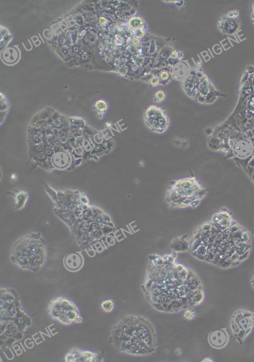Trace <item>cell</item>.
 I'll return each mask as SVG.
<instances>
[{"label":"cell","mask_w":254,"mask_h":362,"mask_svg":"<svg viewBox=\"0 0 254 362\" xmlns=\"http://www.w3.org/2000/svg\"><path fill=\"white\" fill-rule=\"evenodd\" d=\"M175 260L173 255L150 257L141 288L148 303L158 312H179L201 305L205 298L197 274Z\"/></svg>","instance_id":"obj_1"},{"label":"cell","mask_w":254,"mask_h":362,"mask_svg":"<svg viewBox=\"0 0 254 362\" xmlns=\"http://www.w3.org/2000/svg\"><path fill=\"white\" fill-rule=\"evenodd\" d=\"M250 234L226 210L214 214L200 226L189 246L197 259L222 269L237 267L249 257Z\"/></svg>","instance_id":"obj_2"},{"label":"cell","mask_w":254,"mask_h":362,"mask_svg":"<svg viewBox=\"0 0 254 362\" xmlns=\"http://www.w3.org/2000/svg\"><path fill=\"white\" fill-rule=\"evenodd\" d=\"M109 342L119 352L135 357L152 355L158 347L154 325L148 318L139 314L121 317L112 328Z\"/></svg>","instance_id":"obj_3"},{"label":"cell","mask_w":254,"mask_h":362,"mask_svg":"<svg viewBox=\"0 0 254 362\" xmlns=\"http://www.w3.org/2000/svg\"><path fill=\"white\" fill-rule=\"evenodd\" d=\"M206 194V190L192 176L175 180L166 192V199L176 207H196Z\"/></svg>","instance_id":"obj_4"},{"label":"cell","mask_w":254,"mask_h":362,"mask_svg":"<svg viewBox=\"0 0 254 362\" xmlns=\"http://www.w3.org/2000/svg\"><path fill=\"white\" fill-rule=\"evenodd\" d=\"M47 258L46 248L40 241H20L12 248L10 261L20 269L36 272L44 265Z\"/></svg>","instance_id":"obj_5"},{"label":"cell","mask_w":254,"mask_h":362,"mask_svg":"<svg viewBox=\"0 0 254 362\" xmlns=\"http://www.w3.org/2000/svg\"><path fill=\"white\" fill-rule=\"evenodd\" d=\"M47 311L51 319L63 326L81 324L83 322L77 306L65 296H58L50 300Z\"/></svg>","instance_id":"obj_6"},{"label":"cell","mask_w":254,"mask_h":362,"mask_svg":"<svg viewBox=\"0 0 254 362\" xmlns=\"http://www.w3.org/2000/svg\"><path fill=\"white\" fill-rule=\"evenodd\" d=\"M229 327L235 340L242 344L254 328V311L247 309L237 310L232 315Z\"/></svg>","instance_id":"obj_7"},{"label":"cell","mask_w":254,"mask_h":362,"mask_svg":"<svg viewBox=\"0 0 254 362\" xmlns=\"http://www.w3.org/2000/svg\"><path fill=\"white\" fill-rule=\"evenodd\" d=\"M145 126L152 133L162 135L169 129L170 125L169 117L165 110L156 105L147 106L143 113Z\"/></svg>","instance_id":"obj_8"},{"label":"cell","mask_w":254,"mask_h":362,"mask_svg":"<svg viewBox=\"0 0 254 362\" xmlns=\"http://www.w3.org/2000/svg\"><path fill=\"white\" fill-rule=\"evenodd\" d=\"M65 362H103V356L98 352L80 349L78 347L70 348L64 355Z\"/></svg>","instance_id":"obj_9"},{"label":"cell","mask_w":254,"mask_h":362,"mask_svg":"<svg viewBox=\"0 0 254 362\" xmlns=\"http://www.w3.org/2000/svg\"><path fill=\"white\" fill-rule=\"evenodd\" d=\"M230 339V336L227 328L212 330L207 336L208 344L212 348L216 350H221L226 347Z\"/></svg>","instance_id":"obj_10"},{"label":"cell","mask_w":254,"mask_h":362,"mask_svg":"<svg viewBox=\"0 0 254 362\" xmlns=\"http://www.w3.org/2000/svg\"><path fill=\"white\" fill-rule=\"evenodd\" d=\"M63 263L66 269L70 272H76L82 267L83 260L80 254L71 253L65 256Z\"/></svg>","instance_id":"obj_11"},{"label":"cell","mask_w":254,"mask_h":362,"mask_svg":"<svg viewBox=\"0 0 254 362\" xmlns=\"http://www.w3.org/2000/svg\"><path fill=\"white\" fill-rule=\"evenodd\" d=\"M128 24L133 29L142 28L144 25V20L139 16H133L128 20Z\"/></svg>","instance_id":"obj_12"},{"label":"cell","mask_w":254,"mask_h":362,"mask_svg":"<svg viewBox=\"0 0 254 362\" xmlns=\"http://www.w3.org/2000/svg\"><path fill=\"white\" fill-rule=\"evenodd\" d=\"M114 302L111 299L105 300L100 304L101 309L105 313H110L112 312L114 309Z\"/></svg>","instance_id":"obj_13"},{"label":"cell","mask_w":254,"mask_h":362,"mask_svg":"<svg viewBox=\"0 0 254 362\" xmlns=\"http://www.w3.org/2000/svg\"><path fill=\"white\" fill-rule=\"evenodd\" d=\"M166 97L167 95L165 91L162 90H159L154 92L153 98L155 103H160L165 100Z\"/></svg>","instance_id":"obj_14"},{"label":"cell","mask_w":254,"mask_h":362,"mask_svg":"<svg viewBox=\"0 0 254 362\" xmlns=\"http://www.w3.org/2000/svg\"><path fill=\"white\" fill-rule=\"evenodd\" d=\"M183 316L185 320L190 321L195 318L196 313L192 308H189L184 311Z\"/></svg>","instance_id":"obj_15"},{"label":"cell","mask_w":254,"mask_h":362,"mask_svg":"<svg viewBox=\"0 0 254 362\" xmlns=\"http://www.w3.org/2000/svg\"><path fill=\"white\" fill-rule=\"evenodd\" d=\"M95 107L99 112H104L107 110L108 105L105 101L99 100L96 102Z\"/></svg>","instance_id":"obj_16"},{"label":"cell","mask_w":254,"mask_h":362,"mask_svg":"<svg viewBox=\"0 0 254 362\" xmlns=\"http://www.w3.org/2000/svg\"><path fill=\"white\" fill-rule=\"evenodd\" d=\"M160 82L159 78L158 77L154 76L152 77L149 80V84L151 86L154 87L158 86Z\"/></svg>","instance_id":"obj_17"},{"label":"cell","mask_w":254,"mask_h":362,"mask_svg":"<svg viewBox=\"0 0 254 362\" xmlns=\"http://www.w3.org/2000/svg\"><path fill=\"white\" fill-rule=\"evenodd\" d=\"M173 144L177 147H182L183 140L179 137H174L172 141Z\"/></svg>","instance_id":"obj_18"},{"label":"cell","mask_w":254,"mask_h":362,"mask_svg":"<svg viewBox=\"0 0 254 362\" xmlns=\"http://www.w3.org/2000/svg\"><path fill=\"white\" fill-rule=\"evenodd\" d=\"M135 35L137 38L141 37L144 35V31L142 30V28L136 29L135 31Z\"/></svg>","instance_id":"obj_19"},{"label":"cell","mask_w":254,"mask_h":362,"mask_svg":"<svg viewBox=\"0 0 254 362\" xmlns=\"http://www.w3.org/2000/svg\"><path fill=\"white\" fill-rule=\"evenodd\" d=\"M169 77V74L166 71H163L160 74V78L162 80H166Z\"/></svg>","instance_id":"obj_20"},{"label":"cell","mask_w":254,"mask_h":362,"mask_svg":"<svg viewBox=\"0 0 254 362\" xmlns=\"http://www.w3.org/2000/svg\"><path fill=\"white\" fill-rule=\"evenodd\" d=\"M190 142L188 139H184L183 140V143H182V148H187L189 146Z\"/></svg>","instance_id":"obj_21"},{"label":"cell","mask_w":254,"mask_h":362,"mask_svg":"<svg viewBox=\"0 0 254 362\" xmlns=\"http://www.w3.org/2000/svg\"><path fill=\"white\" fill-rule=\"evenodd\" d=\"M250 282H251V286H252V288H253V289L254 290V274L252 276V277L251 279Z\"/></svg>","instance_id":"obj_22"},{"label":"cell","mask_w":254,"mask_h":362,"mask_svg":"<svg viewBox=\"0 0 254 362\" xmlns=\"http://www.w3.org/2000/svg\"><path fill=\"white\" fill-rule=\"evenodd\" d=\"M201 362H214L213 360L210 358H206L201 361Z\"/></svg>","instance_id":"obj_23"},{"label":"cell","mask_w":254,"mask_h":362,"mask_svg":"<svg viewBox=\"0 0 254 362\" xmlns=\"http://www.w3.org/2000/svg\"><path fill=\"white\" fill-rule=\"evenodd\" d=\"M133 43L136 46V45L137 46L138 45L139 40H138V39L137 37H135V38H134V39H133Z\"/></svg>","instance_id":"obj_24"},{"label":"cell","mask_w":254,"mask_h":362,"mask_svg":"<svg viewBox=\"0 0 254 362\" xmlns=\"http://www.w3.org/2000/svg\"><path fill=\"white\" fill-rule=\"evenodd\" d=\"M99 20L101 24H104L106 21L105 18L104 17H100Z\"/></svg>","instance_id":"obj_25"},{"label":"cell","mask_w":254,"mask_h":362,"mask_svg":"<svg viewBox=\"0 0 254 362\" xmlns=\"http://www.w3.org/2000/svg\"><path fill=\"white\" fill-rule=\"evenodd\" d=\"M171 54L174 58H176L178 55V53L175 50L172 51Z\"/></svg>","instance_id":"obj_26"},{"label":"cell","mask_w":254,"mask_h":362,"mask_svg":"<svg viewBox=\"0 0 254 362\" xmlns=\"http://www.w3.org/2000/svg\"><path fill=\"white\" fill-rule=\"evenodd\" d=\"M106 125L108 128H110L112 127V124L110 122H107L106 123Z\"/></svg>","instance_id":"obj_27"}]
</instances>
